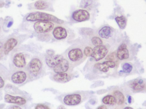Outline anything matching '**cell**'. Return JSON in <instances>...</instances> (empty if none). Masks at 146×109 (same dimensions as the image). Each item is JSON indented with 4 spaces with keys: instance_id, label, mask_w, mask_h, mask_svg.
I'll use <instances>...</instances> for the list:
<instances>
[{
    "instance_id": "1",
    "label": "cell",
    "mask_w": 146,
    "mask_h": 109,
    "mask_svg": "<svg viewBox=\"0 0 146 109\" xmlns=\"http://www.w3.org/2000/svg\"><path fill=\"white\" fill-rule=\"evenodd\" d=\"M26 20L28 21H51L55 24H62L64 21L60 19L55 16L41 12L31 13L26 17Z\"/></svg>"
},
{
    "instance_id": "2",
    "label": "cell",
    "mask_w": 146,
    "mask_h": 109,
    "mask_svg": "<svg viewBox=\"0 0 146 109\" xmlns=\"http://www.w3.org/2000/svg\"><path fill=\"white\" fill-rule=\"evenodd\" d=\"M85 98L83 93L75 92L65 95L61 98L60 101L65 105L76 106L81 103Z\"/></svg>"
},
{
    "instance_id": "3",
    "label": "cell",
    "mask_w": 146,
    "mask_h": 109,
    "mask_svg": "<svg viewBox=\"0 0 146 109\" xmlns=\"http://www.w3.org/2000/svg\"><path fill=\"white\" fill-rule=\"evenodd\" d=\"M86 57L83 50L80 48H73L67 53V59L72 65L79 64L84 61Z\"/></svg>"
},
{
    "instance_id": "4",
    "label": "cell",
    "mask_w": 146,
    "mask_h": 109,
    "mask_svg": "<svg viewBox=\"0 0 146 109\" xmlns=\"http://www.w3.org/2000/svg\"><path fill=\"white\" fill-rule=\"evenodd\" d=\"M55 24L51 21H36L33 25V29L38 34H45L53 30Z\"/></svg>"
},
{
    "instance_id": "5",
    "label": "cell",
    "mask_w": 146,
    "mask_h": 109,
    "mask_svg": "<svg viewBox=\"0 0 146 109\" xmlns=\"http://www.w3.org/2000/svg\"><path fill=\"white\" fill-rule=\"evenodd\" d=\"M43 63L39 58L34 57L32 59L28 66L30 75L33 77H37L42 73Z\"/></svg>"
},
{
    "instance_id": "6",
    "label": "cell",
    "mask_w": 146,
    "mask_h": 109,
    "mask_svg": "<svg viewBox=\"0 0 146 109\" xmlns=\"http://www.w3.org/2000/svg\"><path fill=\"white\" fill-rule=\"evenodd\" d=\"M108 49L104 45L96 46L93 50V53L91 57L96 61H98L104 59L108 53Z\"/></svg>"
},
{
    "instance_id": "7",
    "label": "cell",
    "mask_w": 146,
    "mask_h": 109,
    "mask_svg": "<svg viewBox=\"0 0 146 109\" xmlns=\"http://www.w3.org/2000/svg\"><path fill=\"white\" fill-rule=\"evenodd\" d=\"M72 18L75 21L80 22L88 20L90 18V14L86 9H79L75 10L72 14Z\"/></svg>"
},
{
    "instance_id": "8",
    "label": "cell",
    "mask_w": 146,
    "mask_h": 109,
    "mask_svg": "<svg viewBox=\"0 0 146 109\" xmlns=\"http://www.w3.org/2000/svg\"><path fill=\"white\" fill-rule=\"evenodd\" d=\"M72 65L68 59L63 58L60 62L53 68V71L55 73H67L72 68Z\"/></svg>"
},
{
    "instance_id": "9",
    "label": "cell",
    "mask_w": 146,
    "mask_h": 109,
    "mask_svg": "<svg viewBox=\"0 0 146 109\" xmlns=\"http://www.w3.org/2000/svg\"><path fill=\"white\" fill-rule=\"evenodd\" d=\"M52 35L55 39L58 40L66 39L68 36L66 28L62 26L57 25L54 27L52 31Z\"/></svg>"
},
{
    "instance_id": "10",
    "label": "cell",
    "mask_w": 146,
    "mask_h": 109,
    "mask_svg": "<svg viewBox=\"0 0 146 109\" xmlns=\"http://www.w3.org/2000/svg\"><path fill=\"white\" fill-rule=\"evenodd\" d=\"M129 87L134 92L142 91L146 89V81L142 79H136L129 83Z\"/></svg>"
},
{
    "instance_id": "11",
    "label": "cell",
    "mask_w": 146,
    "mask_h": 109,
    "mask_svg": "<svg viewBox=\"0 0 146 109\" xmlns=\"http://www.w3.org/2000/svg\"><path fill=\"white\" fill-rule=\"evenodd\" d=\"M73 78V74L70 72L55 73L53 75L52 79L54 81L59 83H65L70 81Z\"/></svg>"
},
{
    "instance_id": "12",
    "label": "cell",
    "mask_w": 146,
    "mask_h": 109,
    "mask_svg": "<svg viewBox=\"0 0 146 109\" xmlns=\"http://www.w3.org/2000/svg\"><path fill=\"white\" fill-rule=\"evenodd\" d=\"M116 54L117 58L121 61L128 60L130 55L127 46L125 44H122L118 47Z\"/></svg>"
},
{
    "instance_id": "13",
    "label": "cell",
    "mask_w": 146,
    "mask_h": 109,
    "mask_svg": "<svg viewBox=\"0 0 146 109\" xmlns=\"http://www.w3.org/2000/svg\"><path fill=\"white\" fill-rule=\"evenodd\" d=\"M116 66L115 62L112 61H107L102 63H98L94 65V67L101 72L107 73L110 68H114Z\"/></svg>"
},
{
    "instance_id": "14",
    "label": "cell",
    "mask_w": 146,
    "mask_h": 109,
    "mask_svg": "<svg viewBox=\"0 0 146 109\" xmlns=\"http://www.w3.org/2000/svg\"><path fill=\"white\" fill-rule=\"evenodd\" d=\"M64 57L60 55H50L45 57L46 64L49 67L53 68L61 61Z\"/></svg>"
},
{
    "instance_id": "15",
    "label": "cell",
    "mask_w": 146,
    "mask_h": 109,
    "mask_svg": "<svg viewBox=\"0 0 146 109\" xmlns=\"http://www.w3.org/2000/svg\"><path fill=\"white\" fill-rule=\"evenodd\" d=\"M4 100L8 103L14 104L19 105H25L27 102L26 100L20 96H15L9 94H6L4 96Z\"/></svg>"
},
{
    "instance_id": "16",
    "label": "cell",
    "mask_w": 146,
    "mask_h": 109,
    "mask_svg": "<svg viewBox=\"0 0 146 109\" xmlns=\"http://www.w3.org/2000/svg\"><path fill=\"white\" fill-rule=\"evenodd\" d=\"M26 73L23 71H19L15 73L11 76V80L15 84H21L27 79Z\"/></svg>"
},
{
    "instance_id": "17",
    "label": "cell",
    "mask_w": 146,
    "mask_h": 109,
    "mask_svg": "<svg viewBox=\"0 0 146 109\" xmlns=\"http://www.w3.org/2000/svg\"><path fill=\"white\" fill-rule=\"evenodd\" d=\"M13 63L17 67L19 68L25 67L26 65V61L24 54L18 53L15 55L13 58Z\"/></svg>"
},
{
    "instance_id": "18",
    "label": "cell",
    "mask_w": 146,
    "mask_h": 109,
    "mask_svg": "<svg viewBox=\"0 0 146 109\" xmlns=\"http://www.w3.org/2000/svg\"><path fill=\"white\" fill-rule=\"evenodd\" d=\"M18 44V41L14 38L9 39L3 45V51L4 54H8Z\"/></svg>"
},
{
    "instance_id": "19",
    "label": "cell",
    "mask_w": 146,
    "mask_h": 109,
    "mask_svg": "<svg viewBox=\"0 0 146 109\" xmlns=\"http://www.w3.org/2000/svg\"><path fill=\"white\" fill-rule=\"evenodd\" d=\"M100 37L103 39H109L112 36L113 30L111 27L107 26H103L98 31Z\"/></svg>"
},
{
    "instance_id": "20",
    "label": "cell",
    "mask_w": 146,
    "mask_h": 109,
    "mask_svg": "<svg viewBox=\"0 0 146 109\" xmlns=\"http://www.w3.org/2000/svg\"><path fill=\"white\" fill-rule=\"evenodd\" d=\"M111 95L115 97L116 99V104L118 106H123L125 102V98L123 93L119 90H115L112 91Z\"/></svg>"
},
{
    "instance_id": "21",
    "label": "cell",
    "mask_w": 146,
    "mask_h": 109,
    "mask_svg": "<svg viewBox=\"0 0 146 109\" xmlns=\"http://www.w3.org/2000/svg\"><path fill=\"white\" fill-rule=\"evenodd\" d=\"M49 7V3L45 0H38L34 3L35 8L38 10H48Z\"/></svg>"
},
{
    "instance_id": "22",
    "label": "cell",
    "mask_w": 146,
    "mask_h": 109,
    "mask_svg": "<svg viewBox=\"0 0 146 109\" xmlns=\"http://www.w3.org/2000/svg\"><path fill=\"white\" fill-rule=\"evenodd\" d=\"M116 21L121 29H125L127 24V19L125 16L123 15L117 16L115 18Z\"/></svg>"
},
{
    "instance_id": "23",
    "label": "cell",
    "mask_w": 146,
    "mask_h": 109,
    "mask_svg": "<svg viewBox=\"0 0 146 109\" xmlns=\"http://www.w3.org/2000/svg\"><path fill=\"white\" fill-rule=\"evenodd\" d=\"M103 103L107 105H113L116 104V99L112 95H107L103 98Z\"/></svg>"
},
{
    "instance_id": "24",
    "label": "cell",
    "mask_w": 146,
    "mask_h": 109,
    "mask_svg": "<svg viewBox=\"0 0 146 109\" xmlns=\"http://www.w3.org/2000/svg\"><path fill=\"white\" fill-rule=\"evenodd\" d=\"M95 1V0H81L80 7L83 9H88L94 6Z\"/></svg>"
},
{
    "instance_id": "25",
    "label": "cell",
    "mask_w": 146,
    "mask_h": 109,
    "mask_svg": "<svg viewBox=\"0 0 146 109\" xmlns=\"http://www.w3.org/2000/svg\"><path fill=\"white\" fill-rule=\"evenodd\" d=\"M122 71L123 73L126 74H129L133 70V65L131 63L125 62L122 64Z\"/></svg>"
},
{
    "instance_id": "26",
    "label": "cell",
    "mask_w": 146,
    "mask_h": 109,
    "mask_svg": "<svg viewBox=\"0 0 146 109\" xmlns=\"http://www.w3.org/2000/svg\"><path fill=\"white\" fill-rule=\"evenodd\" d=\"M91 42L93 45L95 47L103 45L104 44L103 40L101 39V38L96 36L92 38L91 39Z\"/></svg>"
},
{
    "instance_id": "27",
    "label": "cell",
    "mask_w": 146,
    "mask_h": 109,
    "mask_svg": "<svg viewBox=\"0 0 146 109\" xmlns=\"http://www.w3.org/2000/svg\"><path fill=\"white\" fill-rule=\"evenodd\" d=\"M93 50V48H92L90 46H87V47H85L83 50L84 55L86 57L91 56L92 54Z\"/></svg>"
},
{
    "instance_id": "28",
    "label": "cell",
    "mask_w": 146,
    "mask_h": 109,
    "mask_svg": "<svg viewBox=\"0 0 146 109\" xmlns=\"http://www.w3.org/2000/svg\"><path fill=\"white\" fill-rule=\"evenodd\" d=\"M117 59H118L117 56V54L115 53H113L108 55L106 57V59L108 61H115Z\"/></svg>"
},
{
    "instance_id": "29",
    "label": "cell",
    "mask_w": 146,
    "mask_h": 109,
    "mask_svg": "<svg viewBox=\"0 0 146 109\" xmlns=\"http://www.w3.org/2000/svg\"><path fill=\"white\" fill-rule=\"evenodd\" d=\"M35 109H50V108L47 106V105H45L44 104H37L35 107Z\"/></svg>"
},
{
    "instance_id": "30",
    "label": "cell",
    "mask_w": 146,
    "mask_h": 109,
    "mask_svg": "<svg viewBox=\"0 0 146 109\" xmlns=\"http://www.w3.org/2000/svg\"><path fill=\"white\" fill-rule=\"evenodd\" d=\"M4 85H5V82H4V80L0 76V89L3 88L4 87Z\"/></svg>"
},
{
    "instance_id": "31",
    "label": "cell",
    "mask_w": 146,
    "mask_h": 109,
    "mask_svg": "<svg viewBox=\"0 0 146 109\" xmlns=\"http://www.w3.org/2000/svg\"><path fill=\"white\" fill-rule=\"evenodd\" d=\"M98 109H107V107H106L105 105H102V106H100L98 108Z\"/></svg>"
},
{
    "instance_id": "32",
    "label": "cell",
    "mask_w": 146,
    "mask_h": 109,
    "mask_svg": "<svg viewBox=\"0 0 146 109\" xmlns=\"http://www.w3.org/2000/svg\"><path fill=\"white\" fill-rule=\"evenodd\" d=\"M13 22L12 21H10V22H9L8 24L7 25V27H8V28L11 27V26H12V25H13Z\"/></svg>"
},
{
    "instance_id": "33",
    "label": "cell",
    "mask_w": 146,
    "mask_h": 109,
    "mask_svg": "<svg viewBox=\"0 0 146 109\" xmlns=\"http://www.w3.org/2000/svg\"><path fill=\"white\" fill-rule=\"evenodd\" d=\"M5 3L3 2L0 1V8L3 7L4 6Z\"/></svg>"
},
{
    "instance_id": "34",
    "label": "cell",
    "mask_w": 146,
    "mask_h": 109,
    "mask_svg": "<svg viewBox=\"0 0 146 109\" xmlns=\"http://www.w3.org/2000/svg\"><path fill=\"white\" fill-rule=\"evenodd\" d=\"M11 108L12 109H21V108H20V107H19V106H13V107H11Z\"/></svg>"
},
{
    "instance_id": "35",
    "label": "cell",
    "mask_w": 146,
    "mask_h": 109,
    "mask_svg": "<svg viewBox=\"0 0 146 109\" xmlns=\"http://www.w3.org/2000/svg\"><path fill=\"white\" fill-rule=\"evenodd\" d=\"M3 45V44L2 42H0V49L2 48Z\"/></svg>"
},
{
    "instance_id": "36",
    "label": "cell",
    "mask_w": 146,
    "mask_h": 109,
    "mask_svg": "<svg viewBox=\"0 0 146 109\" xmlns=\"http://www.w3.org/2000/svg\"><path fill=\"white\" fill-rule=\"evenodd\" d=\"M131 102H132V99H131V97L130 96L129 97V102L131 103Z\"/></svg>"
},
{
    "instance_id": "37",
    "label": "cell",
    "mask_w": 146,
    "mask_h": 109,
    "mask_svg": "<svg viewBox=\"0 0 146 109\" xmlns=\"http://www.w3.org/2000/svg\"><path fill=\"white\" fill-rule=\"evenodd\" d=\"M3 57V55L1 53H0V60Z\"/></svg>"
},
{
    "instance_id": "38",
    "label": "cell",
    "mask_w": 146,
    "mask_h": 109,
    "mask_svg": "<svg viewBox=\"0 0 146 109\" xmlns=\"http://www.w3.org/2000/svg\"><path fill=\"white\" fill-rule=\"evenodd\" d=\"M130 108V109H133L132 108H129V107H127V108Z\"/></svg>"
},
{
    "instance_id": "39",
    "label": "cell",
    "mask_w": 146,
    "mask_h": 109,
    "mask_svg": "<svg viewBox=\"0 0 146 109\" xmlns=\"http://www.w3.org/2000/svg\"></svg>"
}]
</instances>
